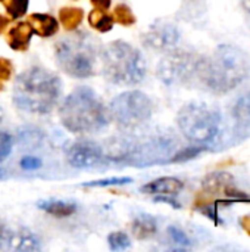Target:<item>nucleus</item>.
Returning <instances> with one entry per match:
<instances>
[{
  "mask_svg": "<svg viewBox=\"0 0 250 252\" xmlns=\"http://www.w3.org/2000/svg\"><path fill=\"white\" fill-rule=\"evenodd\" d=\"M62 93V81L43 66H31L21 72L13 86L12 99L18 109L29 114H49Z\"/></svg>",
  "mask_w": 250,
  "mask_h": 252,
  "instance_id": "f257e3e1",
  "label": "nucleus"
},
{
  "mask_svg": "<svg viewBox=\"0 0 250 252\" xmlns=\"http://www.w3.org/2000/svg\"><path fill=\"white\" fill-rule=\"evenodd\" d=\"M250 62L245 50L234 44H220L205 58L199 83L208 90L222 94L234 90L249 75Z\"/></svg>",
  "mask_w": 250,
  "mask_h": 252,
  "instance_id": "f03ea898",
  "label": "nucleus"
},
{
  "mask_svg": "<svg viewBox=\"0 0 250 252\" xmlns=\"http://www.w3.org/2000/svg\"><path fill=\"white\" fill-rule=\"evenodd\" d=\"M59 118L62 126L71 133H96L108 127L109 111L93 89L78 86L60 105Z\"/></svg>",
  "mask_w": 250,
  "mask_h": 252,
  "instance_id": "7ed1b4c3",
  "label": "nucleus"
},
{
  "mask_svg": "<svg viewBox=\"0 0 250 252\" xmlns=\"http://www.w3.org/2000/svg\"><path fill=\"white\" fill-rule=\"evenodd\" d=\"M175 140L167 133H152L144 137L113 139L106 158L116 162H127L134 167H149L168 162L174 155Z\"/></svg>",
  "mask_w": 250,
  "mask_h": 252,
  "instance_id": "20e7f679",
  "label": "nucleus"
},
{
  "mask_svg": "<svg viewBox=\"0 0 250 252\" xmlns=\"http://www.w3.org/2000/svg\"><path fill=\"white\" fill-rule=\"evenodd\" d=\"M103 77L119 86H134L146 77V59L141 52L124 40L108 43L100 50Z\"/></svg>",
  "mask_w": 250,
  "mask_h": 252,
  "instance_id": "39448f33",
  "label": "nucleus"
},
{
  "mask_svg": "<svg viewBox=\"0 0 250 252\" xmlns=\"http://www.w3.org/2000/svg\"><path fill=\"white\" fill-rule=\"evenodd\" d=\"M97 52V41L84 31L66 35L55 44V58L59 68L74 78L94 75Z\"/></svg>",
  "mask_w": 250,
  "mask_h": 252,
  "instance_id": "423d86ee",
  "label": "nucleus"
},
{
  "mask_svg": "<svg viewBox=\"0 0 250 252\" xmlns=\"http://www.w3.org/2000/svg\"><path fill=\"white\" fill-rule=\"evenodd\" d=\"M181 134L193 145H208L220 134L221 115L203 102H189L177 114Z\"/></svg>",
  "mask_w": 250,
  "mask_h": 252,
  "instance_id": "0eeeda50",
  "label": "nucleus"
},
{
  "mask_svg": "<svg viewBox=\"0 0 250 252\" xmlns=\"http://www.w3.org/2000/svg\"><path fill=\"white\" fill-rule=\"evenodd\" d=\"M203 61L205 56L186 50H172L159 61L156 74L167 86L192 84L199 81Z\"/></svg>",
  "mask_w": 250,
  "mask_h": 252,
  "instance_id": "6e6552de",
  "label": "nucleus"
},
{
  "mask_svg": "<svg viewBox=\"0 0 250 252\" xmlns=\"http://www.w3.org/2000/svg\"><path fill=\"white\" fill-rule=\"evenodd\" d=\"M152 114L153 103L150 97L140 90L124 92L115 96L109 105V115L124 128H134L144 124L150 120Z\"/></svg>",
  "mask_w": 250,
  "mask_h": 252,
  "instance_id": "1a4fd4ad",
  "label": "nucleus"
},
{
  "mask_svg": "<svg viewBox=\"0 0 250 252\" xmlns=\"http://www.w3.org/2000/svg\"><path fill=\"white\" fill-rule=\"evenodd\" d=\"M66 161L74 168H93L105 162L103 149L93 140H77L65 148Z\"/></svg>",
  "mask_w": 250,
  "mask_h": 252,
  "instance_id": "9d476101",
  "label": "nucleus"
},
{
  "mask_svg": "<svg viewBox=\"0 0 250 252\" xmlns=\"http://www.w3.org/2000/svg\"><path fill=\"white\" fill-rule=\"evenodd\" d=\"M180 31L175 25L164 21H156L146 34H143L141 40L146 47L153 50H171L174 49L180 41Z\"/></svg>",
  "mask_w": 250,
  "mask_h": 252,
  "instance_id": "9b49d317",
  "label": "nucleus"
},
{
  "mask_svg": "<svg viewBox=\"0 0 250 252\" xmlns=\"http://www.w3.org/2000/svg\"><path fill=\"white\" fill-rule=\"evenodd\" d=\"M203 192L211 196L222 195L230 199H249V195L240 192L234 186V177L225 171H215L205 177Z\"/></svg>",
  "mask_w": 250,
  "mask_h": 252,
  "instance_id": "f8f14e48",
  "label": "nucleus"
},
{
  "mask_svg": "<svg viewBox=\"0 0 250 252\" xmlns=\"http://www.w3.org/2000/svg\"><path fill=\"white\" fill-rule=\"evenodd\" d=\"M184 188V183L180 179L175 177H161L153 182H149L147 185L141 186V192L147 195H169L175 196L178 195Z\"/></svg>",
  "mask_w": 250,
  "mask_h": 252,
  "instance_id": "ddd939ff",
  "label": "nucleus"
},
{
  "mask_svg": "<svg viewBox=\"0 0 250 252\" xmlns=\"http://www.w3.org/2000/svg\"><path fill=\"white\" fill-rule=\"evenodd\" d=\"M34 31L29 22H18L7 32V44L16 52H25L29 47V41Z\"/></svg>",
  "mask_w": 250,
  "mask_h": 252,
  "instance_id": "4468645a",
  "label": "nucleus"
},
{
  "mask_svg": "<svg viewBox=\"0 0 250 252\" xmlns=\"http://www.w3.org/2000/svg\"><path fill=\"white\" fill-rule=\"evenodd\" d=\"M28 22L32 27V31L40 37H52L59 30V22L52 15L46 13H31Z\"/></svg>",
  "mask_w": 250,
  "mask_h": 252,
  "instance_id": "2eb2a0df",
  "label": "nucleus"
},
{
  "mask_svg": "<svg viewBox=\"0 0 250 252\" xmlns=\"http://www.w3.org/2000/svg\"><path fill=\"white\" fill-rule=\"evenodd\" d=\"M9 248L16 250V251H37L41 248V242L38 236L28 230H21L16 233L9 235Z\"/></svg>",
  "mask_w": 250,
  "mask_h": 252,
  "instance_id": "dca6fc26",
  "label": "nucleus"
},
{
  "mask_svg": "<svg viewBox=\"0 0 250 252\" xmlns=\"http://www.w3.org/2000/svg\"><path fill=\"white\" fill-rule=\"evenodd\" d=\"M37 207L40 210H43L44 213L59 217V219H65L72 216L77 211V205L74 202H68V201H59V199H47V201H40L37 204Z\"/></svg>",
  "mask_w": 250,
  "mask_h": 252,
  "instance_id": "f3484780",
  "label": "nucleus"
},
{
  "mask_svg": "<svg viewBox=\"0 0 250 252\" xmlns=\"http://www.w3.org/2000/svg\"><path fill=\"white\" fill-rule=\"evenodd\" d=\"M131 229H133V235L137 239L144 241V239H150L156 235L158 224L152 216H140V217L134 219Z\"/></svg>",
  "mask_w": 250,
  "mask_h": 252,
  "instance_id": "a211bd4d",
  "label": "nucleus"
},
{
  "mask_svg": "<svg viewBox=\"0 0 250 252\" xmlns=\"http://www.w3.org/2000/svg\"><path fill=\"white\" fill-rule=\"evenodd\" d=\"M44 140V133L32 126L21 127L18 131V142L25 149H35Z\"/></svg>",
  "mask_w": 250,
  "mask_h": 252,
  "instance_id": "6ab92c4d",
  "label": "nucleus"
},
{
  "mask_svg": "<svg viewBox=\"0 0 250 252\" xmlns=\"http://www.w3.org/2000/svg\"><path fill=\"white\" fill-rule=\"evenodd\" d=\"M59 19L66 31H75L84 19V10L81 7H62L59 9Z\"/></svg>",
  "mask_w": 250,
  "mask_h": 252,
  "instance_id": "aec40b11",
  "label": "nucleus"
},
{
  "mask_svg": "<svg viewBox=\"0 0 250 252\" xmlns=\"http://www.w3.org/2000/svg\"><path fill=\"white\" fill-rule=\"evenodd\" d=\"M113 16L106 13L105 10L102 9H93L90 13H88V24L99 32H108L112 30L113 27Z\"/></svg>",
  "mask_w": 250,
  "mask_h": 252,
  "instance_id": "412c9836",
  "label": "nucleus"
},
{
  "mask_svg": "<svg viewBox=\"0 0 250 252\" xmlns=\"http://www.w3.org/2000/svg\"><path fill=\"white\" fill-rule=\"evenodd\" d=\"M233 117L240 126H250V92L237 99L233 106Z\"/></svg>",
  "mask_w": 250,
  "mask_h": 252,
  "instance_id": "4be33fe9",
  "label": "nucleus"
},
{
  "mask_svg": "<svg viewBox=\"0 0 250 252\" xmlns=\"http://www.w3.org/2000/svg\"><path fill=\"white\" fill-rule=\"evenodd\" d=\"M112 16L119 25H124V27H131L133 24H136V16H134L133 10L124 3L116 4V7L113 9Z\"/></svg>",
  "mask_w": 250,
  "mask_h": 252,
  "instance_id": "5701e85b",
  "label": "nucleus"
},
{
  "mask_svg": "<svg viewBox=\"0 0 250 252\" xmlns=\"http://www.w3.org/2000/svg\"><path fill=\"white\" fill-rule=\"evenodd\" d=\"M4 3L6 12L12 19L24 16L28 10V0H1Z\"/></svg>",
  "mask_w": 250,
  "mask_h": 252,
  "instance_id": "b1692460",
  "label": "nucleus"
},
{
  "mask_svg": "<svg viewBox=\"0 0 250 252\" xmlns=\"http://www.w3.org/2000/svg\"><path fill=\"white\" fill-rule=\"evenodd\" d=\"M205 149H206V148L202 146V145H197V146H187V148L181 149L180 152L174 154V155L168 159V162H184V161L193 159V158H196L199 154H202Z\"/></svg>",
  "mask_w": 250,
  "mask_h": 252,
  "instance_id": "393cba45",
  "label": "nucleus"
},
{
  "mask_svg": "<svg viewBox=\"0 0 250 252\" xmlns=\"http://www.w3.org/2000/svg\"><path fill=\"white\" fill-rule=\"evenodd\" d=\"M108 244L112 251H122L131 247V241L124 232H113L108 236Z\"/></svg>",
  "mask_w": 250,
  "mask_h": 252,
  "instance_id": "a878e982",
  "label": "nucleus"
},
{
  "mask_svg": "<svg viewBox=\"0 0 250 252\" xmlns=\"http://www.w3.org/2000/svg\"><path fill=\"white\" fill-rule=\"evenodd\" d=\"M133 179L131 177H113V179H106V180H94V182H88L84 183L83 186L85 188H106V186H121V185H127L131 183Z\"/></svg>",
  "mask_w": 250,
  "mask_h": 252,
  "instance_id": "bb28decb",
  "label": "nucleus"
},
{
  "mask_svg": "<svg viewBox=\"0 0 250 252\" xmlns=\"http://www.w3.org/2000/svg\"><path fill=\"white\" fill-rule=\"evenodd\" d=\"M13 148V139L7 131H0V162L4 161Z\"/></svg>",
  "mask_w": 250,
  "mask_h": 252,
  "instance_id": "cd10ccee",
  "label": "nucleus"
},
{
  "mask_svg": "<svg viewBox=\"0 0 250 252\" xmlns=\"http://www.w3.org/2000/svg\"><path fill=\"white\" fill-rule=\"evenodd\" d=\"M168 235H169V238H171L175 244H178V245H181V247H190V245H192V239H190L181 229H178V227H175V226H169V227H168Z\"/></svg>",
  "mask_w": 250,
  "mask_h": 252,
  "instance_id": "c85d7f7f",
  "label": "nucleus"
},
{
  "mask_svg": "<svg viewBox=\"0 0 250 252\" xmlns=\"http://www.w3.org/2000/svg\"><path fill=\"white\" fill-rule=\"evenodd\" d=\"M12 74H13L12 62L7 58H0V81L10 80Z\"/></svg>",
  "mask_w": 250,
  "mask_h": 252,
  "instance_id": "c756f323",
  "label": "nucleus"
},
{
  "mask_svg": "<svg viewBox=\"0 0 250 252\" xmlns=\"http://www.w3.org/2000/svg\"><path fill=\"white\" fill-rule=\"evenodd\" d=\"M21 168L22 170H27V171H32V170H37L41 167V159L40 158H35V157H24L19 162Z\"/></svg>",
  "mask_w": 250,
  "mask_h": 252,
  "instance_id": "7c9ffc66",
  "label": "nucleus"
},
{
  "mask_svg": "<svg viewBox=\"0 0 250 252\" xmlns=\"http://www.w3.org/2000/svg\"><path fill=\"white\" fill-rule=\"evenodd\" d=\"M155 201H156V202H167V204H171V207H174V208H181V205H180L177 201L171 199L169 195H161V196H158Z\"/></svg>",
  "mask_w": 250,
  "mask_h": 252,
  "instance_id": "2f4dec72",
  "label": "nucleus"
},
{
  "mask_svg": "<svg viewBox=\"0 0 250 252\" xmlns=\"http://www.w3.org/2000/svg\"><path fill=\"white\" fill-rule=\"evenodd\" d=\"M9 235H10V232L0 223V250L3 248V245L4 244H7V241H9Z\"/></svg>",
  "mask_w": 250,
  "mask_h": 252,
  "instance_id": "473e14b6",
  "label": "nucleus"
},
{
  "mask_svg": "<svg viewBox=\"0 0 250 252\" xmlns=\"http://www.w3.org/2000/svg\"><path fill=\"white\" fill-rule=\"evenodd\" d=\"M91 4L96 9H102V10H108L111 7V0H90Z\"/></svg>",
  "mask_w": 250,
  "mask_h": 252,
  "instance_id": "72a5a7b5",
  "label": "nucleus"
},
{
  "mask_svg": "<svg viewBox=\"0 0 250 252\" xmlns=\"http://www.w3.org/2000/svg\"><path fill=\"white\" fill-rule=\"evenodd\" d=\"M10 19H12V18H7V16L0 15V34H3V32H4V30H6V28H7V25L10 24Z\"/></svg>",
  "mask_w": 250,
  "mask_h": 252,
  "instance_id": "f704fd0d",
  "label": "nucleus"
},
{
  "mask_svg": "<svg viewBox=\"0 0 250 252\" xmlns=\"http://www.w3.org/2000/svg\"><path fill=\"white\" fill-rule=\"evenodd\" d=\"M242 7L250 15V0H242Z\"/></svg>",
  "mask_w": 250,
  "mask_h": 252,
  "instance_id": "c9c22d12",
  "label": "nucleus"
},
{
  "mask_svg": "<svg viewBox=\"0 0 250 252\" xmlns=\"http://www.w3.org/2000/svg\"><path fill=\"white\" fill-rule=\"evenodd\" d=\"M242 226H243L245 229H249V227H250V217H246V219H243V220H242Z\"/></svg>",
  "mask_w": 250,
  "mask_h": 252,
  "instance_id": "e433bc0d",
  "label": "nucleus"
},
{
  "mask_svg": "<svg viewBox=\"0 0 250 252\" xmlns=\"http://www.w3.org/2000/svg\"><path fill=\"white\" fill-rule=\"evenodd\" d=\"M4 177H6V173L0 168V179H4Z\"/></svg>",
  "mask_w": 250,
  "mask_h": 252,
  "instance_id": "4c0bfd02",
  "label": "nucleus"
},
{
  "mask_svg": "<svg viewBox=\"0 0 250 252\" xmlns=\"http://www.w3.org/2000/svg\"><path fill=\"white\" fill-rule=\"evenodd\" d=\"M1 117H3V114H1V108H0V120H1Z\"/></svg>",
  "mask_w": 250,
  "mask_h": 252,
  "instance_id": "58836bf2",
  "label": "nucleus"
},
{
  "mask_svg": "<svg viewBox=\"0 0 250 252\" xmlns=\"http://www.w3.org/2000/svg\"><path fill=\"white\" fill-rule=\"evenodd\" d=\"M0 1H1V0H0Z\"/></svg>",
  "mask_w": 250,
  "mask_h": 252,
  "instance_id": "ea45409f",
  "label": "nucleus"
}]
</instances>
